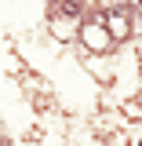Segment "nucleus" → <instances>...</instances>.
Returning a JSON list of instances; mask_svg holds the SVG:
<instances>
[{"instance_id": "nucleus-1", "label": "nucleus", "mask_w": 142, "mask_h": 146, "mask_svg": "<svg viewBox=\"0 0 142 146\" xmlns=\"http://www.w3.org/2000/svg\"><path fill=\"white\" fill-rule=\"evenodd\" d=\"M139 146H142V143H139Z\"/></svg>"}]
</instances>
